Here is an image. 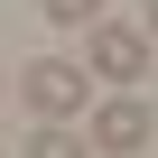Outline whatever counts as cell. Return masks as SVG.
I'll return each instance as SVG.
<instances>
[{"label": "cell", "mask_w": 158, "mask_h": 158, "mask_svg": "<svg viewBox=\"0 0 158 158\" xmlns=\"http://www.w3.org/2000/svg\"><path fill=\"white\" fill-rule=\"evenodd\" d=\"M139 28H149V47H158V0H149V19H139Z\"/></svg>", "instance_id": "obj_6"}, {"label": "cell", "mask_w": 158, "mask_h": 158, "mask_svg": "<svg viewBox=\"0 0 158 158\" xmlns=\"http://www.w3.org/2000/svg\"><path fill=\"white\" fill-rule=\"evenodd\" d=\"M19 158H84V130H65V121H37Z\"/></svg>", "instance_id": "obj_4"}, {"label": "cell", "mask_w": 158, "mask_h": 158, "mask_svg": "<svg viewBox=\"0 0 158 158\" xmlns=\"http://www.w3.org/2000/svg\"><path fill=\"white\" fill-rule=\"evenodd\" d=\"M93 74H102V84H139V74H149V28H102L93 19Z\"/></svg>", "instance_id": "obj_2"}, {"label": "cell", "mask_w": 158, "mask_h": 158, "mask_svg": "<svg viewBox=\"0 0 158 158\" xmlns=\"http://www.w3.org/2000/svg\"><path fill=\"white\" fill-rule=\"evenodd\" d=\"M149 130H158V121H149V102H130V93H121V102H102V112L84 121V139H93V149H112V158L149 149Z\"/></svg>", "instance_id": "obj_3"}, {"label": "cell", "mask_w": 158, "mask_h": 158, "mask_svg": "<svg viewBox=\"0 0 158 158\" xmlns=\"http://www.w3.org/2000/svg\"><path fill=\"white\" fill-rule=\"evenodd\" d=\"M84 84H93V74L74 65V56H37V65H19V102H28L37 121H74V112H84Z\"/></svg>", "instance_id": "obj_1"}, {"label": "cell", "mask_w": 158, "mask_h": 158, "mask_svg": "<svg viewBox=\"0 0 158 158\" xmlns=\"http://www.w3.org/2000/svg\"><path fill=\"white\" fill-rule=\"evenodd\" d=\"M37 10H47L56 28H93V19H102V0H37Z\"/></svg>", "instance_id": "obj_5"}]
</instances>
